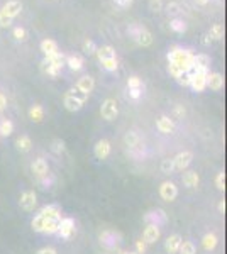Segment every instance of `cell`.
Returning a JSON list of instances; mask_svg holds the SVG:
<instances>
[{
    "label": "cell",
    "instance_id": "6da1fadb",
    "mask_svg": "<svg viewBox=\"0 0 227 254\" xmlns=\"http://www.w3.org/2000/svg\"><path fill=\"white\" fill-rule=\"evenodd\" d=\"M193 58L195 55L191 49H183L180 46H173L168 53V61L175 64L182 73H190L193 70Z\"/></svg>",
    "mask_w": 227,
    "mask_h": 254
},
{
    "label": "cell",
    "instance_id": "7a4b0ae2",
    "mask_svg": "<svg viewBox=\"0 0 227 254\" xmlns=\"http://www.w3.org/2000/svg\"><path fill=\"white\" fill-rule=\"evenodd\" d=\"M20 10H22V3L19 0H9L0 10V27H9L12 20L20 14Z\"/></svg>",
    "mask_w": 227,
    "mask_h": 254
},
{
    "label": "cell",
    "instance_id": "3957f363",
    "mask_svg": "<svg viewBox=\"0 0 227 254\" xmlns=\"http://www.w3.org/2000/svg\"><path fill=\"white\" fill-rule=\"evenodd\" d=\"M42 64V71H44L46 75H49V77H58L59 71L63 70V66H65V55L63 53H55V55L51 56H46L44 61L41 63Z\"/></svg>",
    "mask_w": 227,
    "mask_h": 254
},
{
    "label": "cell",
    "instance_id": "277c9868",
    "mask_svg": "<svg viewBox=\"0 0 227 254\" xmlns=\"http://www.w3.org/2000/svg\"><path fill=\"white\" fill-rule=\"evenodd\" d=\"M127 34L132 38V41L136 42L141 48H148V46L152 44V34L146 29L144 26H139V24H132V26L127 29Z\"/></svg>",
    "mask_w": 227,
    "mask_h": 254
},
{
    "label": "cell",
    "instance_id": "5b68a950",
    "mask_svg": "<svg viewBox=\"0 0 227 254\" xmlns=\"http://www.w3.org/2000/svg\"><path fill=\"white\" fill-rule=\"evenodd\" d=\"M87 98L88 97L85 95H78L76 88H72V90H68L65 94V97H63V105H65V109L68 110V112H78V110L83 109Z\"/></svg>",
    "mask_w": 227,
    "mask_h": 254
},
{
    "label": "cell",
    "instance_id": "8992f818",
    "mask_svg": "<svg viewBox=\"0 0 227 254\" xmlns=\"http://www.w3.org/2000/svg\"><path fill=\"white\" fill-rule=\"evenodd\" d=\"M117 116H119V107L115 98H105L100 105V117L107 122H112L117 119Z\"/></svg>",
    "mask_w": 227,
    "mask_h": 254
},
{
    "label": "cell",
    "instance_id": "52a82bcc",
    "mask_svg": "<svg viewBox=\"0 0 227 254\" xmlns=\"http://www.w3.org/2000/svg\"><path fill=\"white\" fill-rule=\"evenodd\" d=\"M98 239H100V244L104 246V248L114 249V248H117V246L120 244V241H122V235H120V232H117V231H112V229H105V231L100 232Z\"/></svg>",
    "mask_w": 227,
    "mask_h": 254
},
{
    "label": "cell",
    "instance_id": "ba28073f",
    "mask_svg": "<svg viewBox=\"0 0 227 254\" xmlns=\"http://www.w3.org/2000/svg\"><path fill=\"white\" fill-rule=\"evenodd\" d=\"M19 207L24 212H34V209L38 207V195L34 190H26L20 193L19 196Z\"/></svg>",
    "mask_w": 227,
    "mask_h": 254
},
{
    "label": "cell",
    "instance_id": "9c48e42d",
    "mask_svg": "<svg viewBox=\"0 0 227 254\" xmlns=\"http://www.w3.org/2000/svg\"><path fill=\"white\" fill-rule=\"evenodd\" d=\"M76 227H75V220L72 217H63L58 224V232L56 234L59 235L61 239H70L73 234H75Z\"/></svg>",
    "mask_w": 227,
    "mask_h": 254
},
{
    "label": "cell",
    "instance_id": "30bf717a",
    "mask_svg": "<svg viewBox=\"0 0 227 254\" xmlns=\"http://www.w3.org/2000/svg\"><path fill=\"white\" fill-rule=\"evenodd\" d=\"M159 196H161L165 202H173L178 196V187H176L173 181H163L159 185Z\"/></svg>",
    "mask_w": 227,
    "mask_h": 254
},
{
    "label": "cell",
    "instance_id": "8fae6325",
    "mask_svg": "<svg viewBox=\"0 0 227 254\" xmlns=\"http://www.w3.org/2000/svg\"><path fill=\"white\" fill-rule=\"evenodd\" d=\"M39 215L42 217L44 220H61L63 215H61V207L56 205V203H51V205H44L41 210H39Z\"/></svg>",
    "mask_w": 227,
    "mask_h": 254
},
{
    "label": "cell",
    "instance_id": "7c38bea8",
    "mask_svg": "<svg viewBox=\"0 0 227 254\" xmlns=\"http://www.w3.org/2000/svg\"><path fill=\"white\" fill-rule=\"evenodd\" d=\"M159 237H161V227L154 224H148L143 232V241L146 242L148 246H151V244H156V242L159 241Z\"/></svg>",
    "mask_w": 227,
    "mask_h": 254
},
{
    "label": "cell",
    "instance_id": "4fadbf2b",
    "mask_svg": "<svg viewBox=\"0 0 227 254\" xmlns=\"http://www.w3.org/2000/svg\"><path fill=\"white\" fill-rule=\"evenodd\" d=\"M191 73V80H190V87L193 88L195 92H204L205 88H207V85H205V78H207V73L208 71H198V70H193L190 71Z\"/></svg>",
    "mask_w": 227,
    "mask_h": 254
},
{
    "label": "cell",
    "instance_id": "5bb4252c",
    "mask_svg": "<svg viewBox=\"0 0 227 254\" xmlns=\"http://www.w3.org/2000/svg\"><path fill=\"white\" fill-rule=\"evenodd\" d=\"M75 88L78 90V94L88 97L92 94V92H94V88H95V80L90 77V75H83L81 78H78Z\"/></svg>",
    "mask_w": 227,
    "mask_h": 254
},
{
    "label": "cell",
    "instance_id": "9a60e30c",
    "mask_svg": "<svg viewBox=\"0 0 227 254\" xmlns=\"http://www.w3.org/2000/svg\"><path fill=\"white\" fill-rule=\"evenodd\" d=\"M111 151H112V146H111V142H109L107 139H100V141H97V144L94 146L95 158L100 159V161L107 159L109 156H111Z\"/></svg>",
    "mask_w": 227,
    "mask_h": 254
},
{
    "label": "cell",
    "instance_id": "2e32d148",
    "mask_svg": "<svg viewBox=\"0 0 227 254\" xmlns=\"http://www.w3.org/2000/svg\"><path fill=\"white\" fill-rule=\"evenodd\" d=\"M191 159H193V153L191 151H182L173 158V163H175V170L178 171H185L187 168L191 164Z\"/></svg>",
    "mask_w": 227,
    "mask_h": 254
},
{
    "label": "cell",
    "instance_id": "e0dca14e",
    "mask_svg": "<svg viewBox=\"0 0 227 254\" xmlns=\"http://www.w3.org/2000/svg\"><path fill=\"white\" fill-rule=\"evenodd\" d=\"M31 171H33V175L34 176L38 178H42V176H46V175L49 173V164H48V161H46L44 158H36L31 163Z\"/></svg>",
    "mask_w": 227,
    "mask_h": 254
},
{
    "label": "cell",
    "instance_id": "ac0fdd59",
    "mask_svg": "<svg viewBox=\"0 0 227 254\" xmlns=\"http://www.w3.org/2000/svg\"><path fill=\"white\" fill-rule=\"evenodd\" d=\"M205 85H207V88H210V90L221 92L222 88H224V77H222L221 73H210V71H208L207 78H205Z\"/></svg>",
    "mask_w": 227,
    "mask_h": 254
},
{
    "label": "cell",
    "instance_id": "d6986e66",
    "mask_svg": "<svg viewBox=\"0 0 227 254\" xmlns=\"http://www.w3.org/2000/svg\"><path fill=\"white\" fill-rule=\"evenodd\" d=\"M182 183H183V187H187V188H197L198 183H200V176H198L197 171L185 170L182 175Z\"/></svg>",
    "mask_w": 227,
    "mask_h": 254
},
{
    "label": "cell",
    "instance_id": "ffe728a7",
    "mask_svg": "<svg viewBox=\"0 0 227 254\" xmlns=\"http://www.w3.org/2000/svg\"><path fill=\"white\" fill-rule=\"evenodd\" d=\"M193 70L198 71H210V56L200 53V55H195L193 58ZM191 70V71H193Z\"/></svg>",
    "mask_w": 227,
    "mask_h": 254
},
{
    "label": "cell",
    "instance_id": "44dd1931",
    "mask_svg": "<svg viewBox=\"0 0 227 254\" xmlns=\"http://www.w3.org/2000/svg\"><path fill=\"white\" fill-rule=\"evenodd\" d=\"M144 220H146L148 224L161 225L166 222V214H165V210H161V209L151 210V212H148L146 215H144Z\"/></svg>",
    "mask_w": 227,
    "mask_h": 254
},
{
    "label": "cell",
    "instance_id": "7402d4cb",
    "mask_svg": "<svg viewBox=\"0 0 227 254\" xmlns=\"http://www.w3.org/2000/svg\"><path fill=\"white\" fill-rule=\"evenodd\" d=\"M182 235L180 234H173V235H170L168 239L165 241V249H166V253L168 254H178V249H180V246H182Z\"/></svg>",
    "mask_w": 227,
    "mask_h": 254
},
{
    "label": "cell",
    "instance_id": "603a6c76",
    "mask_svg": "<svg viewBox=\"0 0 227 254\" xmlns=\"http://www.w3.org/2000/svg\"><path fill=\"white\" fill-rule=\"evenodd\" d=\"M156 127H158V131L163 132V134H171V132L175 131V122H173V119H170L168 116H161L158 119V122H156Z\"/></svg>",
    "mask_w": 227,
    "mask_h": 254
},
{
    "label": "cell",
    "instance_id": "cb8c5ba5",
    "mask_svg": "<svg viewBox=\"0 0 227 254\" xmlns=\"http://www.w3.org/2000/svg\"><path fill=\"white\" fill-rule=\"evenodd\" d=\"M39 48H41V51L44 53V56H51V55H55V53L59 51L58 42H56L55 39H49V38L42 39L41 44H39Z\"/></svg>",
    "mask_w": 227,
    "mask_h": 254
},
{
    "label": "cell",
    "instance_id": "d4e9b609",
    "mask_svg": "<svg viewBox=\"0 0 227 254\" xmlns=\"http://www.w3.org/2000/svg\"><path fill=\"white\" fill-rule=\"evenodd\" d=\"M217 244H219V239L214 232H207V234L202 237V248H204L207 253L214 251V249L217 248Z\"/></svg>",
    "mask_w": 227,
    "mask_h": 254
},
{
    "label": "cell",
    "instance_id": "484cf974",
    "mask_svg": "<svg viewBox=\"0 0 227 254\" xmlns=\"http://www.w3.org/2000/svg\"><path fill=\"white\" fill-rule=\"evenodd\" d=\"M95 55H97L98 61H104V59H111V58H117V56H115V49H114L112 46H109V44L97 46V51H95Z\"/></svg>",
    "mask_w": 227,
    "mask_h": 254
},
{
    "label": "cell",
    "instance_id": "4316f807",
    "mask_svg": "<svg viewBox=\"0 0 227 254\" xmlns=\"http://www.w3.org/2000/svg\"><path fill=\"white\" fill-rule=\"evenodd\" d=\"M16 148L19 149L20 153H29L33 149V139L27 134H22L16 139Z\"/></svg>",
    "mask_w": 227,
    "mask_h": 254
},
{
    "label": "cell",
    "instance_id": "83f0119b",
    "mask_svg": "<svg viewBox=\"0 0 227 254\" xmlns=\"http://www.w3.org/2000/svg\"><path fill=\"white\" fill-rule=\"evenodd\" d=\"M65 64H68V68L72 71H80L83 68V58L78 55H70L65 58Z\"/></svg>",
    "mask_w": 227,
    "mask_h": 254
},
{
    "label": "cell",
    "instance_id": "f1b7e54d",
    "mask_svg": "<svg viewBox=\"0 0 227 254\" xmlns=\"http://www.w3.org/2000/svg\"><path fill=\"white\" fill-rule=\"evenodd\" d=\"M208 39L210 41H221L224 39V26L222 24H214L208 31Z\"/></svg>",
    "mask_w": 227,
    "mask_h": 254
},
{
    "label": "cell",
    "instance_id": "f546056e",
    "mask_svg": "<svg viewBox=\"0 0 227 254\" xmlns=\"http://www.w3.org/2000/svg\"><path fill=\"white\" fill-rule=\"evenodd\" d=\"M29 119L33 120V122H41V120L44 119V110H42V107L39 105V103H34L29 109Z\"/></svg>",
    "mask_w": 227,
    "mask_h": 254
},
{
    "label": "cell",
    "instance_id": "4dcf8cb0",
    "mask_svg": "<svg viewBox=\"0 0 227 254\" xmlns=\"http://www.w3.org/2000/svg\"><path fill=\"white\" fill-rule=\"evenodd\" d=\"M14 132V122L9 119L0 120V137H9Z\"/></svg>",
    "mask_w": 227,
    "mask_h": 254
},
{
    "label": "cell",
    "instance_id": "1f68e13d",
    "mask_svg": "<svg viewBox=\"0 0 227 254\" xmlns=\"http://www.w3.org/2000/svg\"><path fill=\"white\" fill-rule=\"evenodd\" d=\"M124 142H126L127 148H137V146H139V136L134 131H129L124 136Z\"/></svg>",
    "mask_w": 227,
    "mask_h": 254
},
{
    "label": "cell",
    "instance_id": "d6a6232c",
    "mask_svg": "<svg viewBox=\"0 0 227 254\" xmlns=\"http://www.w3.org/2000/svg\"><path fill=\"white\" fill-rule=\"evenodd\" d=\"M170 27H171V31L178 32V34H183V32L187 31V22L183 19H178V17H175V19L170 20Z\"/></svg>",
    "mask_w": 227,
    "mask_h": 254
},
{
    "label": "cell",
    "instance_id": "836d02e7",
    "mask_svg": "<svg viewBox=\"0 0 227 254\" xmlns=\"http://www.w3.org/2000/svg\"><path fill=\"white\" fill-rule=\"evenodd\" d=\"M178 254H197V246L193 244V241H182Z\"/></svg>",
    "mask_w": 227,
    "mask_h": 254
},
{
    "label": "cell",
    "instance_id": "e575fe53",
    "mask_svg": "<svg viewBox=\"0 0 227 254\" xmlns=\"http://www.w3.org/2000/svg\"><path fill=\"white\" fill-rule=\"evenodd\" d=\"M65 149H66V146H65V141L63 139H55V141L51 142V151L55 153V155H63L65 153Z\"/></svg>",
    "mask_w": 227,
    "mask_h": 254
},
{
    "label": "cell",
    "instance_id": "d590c367",
    "mask_svg": "<svg viewBox=\"0 0 227 254\" xmlns=\"http://www.w3.org/2000/svg\"><path fill=\"white\" fill-rule=\"evenodd\" d=\"M127 88H139V90H143V88H144V83H143V80H141L139 77L132 75V77L127 78Z\"/></svg>",
    "mask_w": 227,
    "mask_h": 254
},
{
    "label": "cell",
    "instance_id": "8d00e7d4",
    "mask_svg": "<svg viewBox=\"0 0 227 254\" xmlns=\"http://www.w3.org/2000/svg\"><path fill=\"white\" fill-rule=\"evenodd\" d=\"M161 171L165 175H171L173 171H175V163H173V158H168V159L161 161Z\"/></svg>",
    "mask_w": 227,
    "mask_h": 254
},
{
    "label": "cell",
    "instance_id": "74e56055",
    "mask_svg": "<svg viewBox=\"0 0 227 254\" xmlns=\"http://www.w3.org/2000/svg\"><path fill=\"white\" fill-rule=\"evenodd\" d=\"M58 220H48L42 229V234H56L58 232Z\"/></svg>",
    "mask_w": 227,
    "mask_h": 254
},
{
    "label": "cell",
    "instance_id": "f35d334b",
    "mask_svg": "<svg viewBox=\"0 0 227 254\" xmlns=\"http://www.w3.org/2000/svg\"><path fill=\"white\" fill-rule=\"evenodd\" d=\"M102 64V68L104 70H107V71H115L117 68H119V63H117V58H111V59H104V61H100Z\"/></svg>",
    "mask_w": 227,
    "mask_h": 254
},
{
    "label": "cell",
    "instance_id": "ab89813d",
    "mask_svg": "<svg viewBox=\"0 0 227 254\" xmlns=\"http://www.w3.org/2000/svg\"><path fill=\"white\" fill-rule=\"evenodd\" d=\"M166 12H168V16H178L180 12H182V5H180L178 2H170L168 5H166Z\"/></svg>",
    "mask_w": 227,
    "mask_h": 254
},
{
    "label": "cell",
    "instance_id": "60d3db41",
    "mask_svg": "<svg viewBox=\"0 0 227 254\" xmlns=\"http://www.w3.org/2000/svg\"><path fill=\"white\" fill-rule=\"evenodd\" d=\"M12 34H14V39L16 41H26L27 39V31L24 29V27H14V31H12Z\"/></svg>",
    "mask_w": 227,
    "mask_h": 254
},
{
    "label": "cell",
    "instance_id": "b9f144b4",
    "mask_svg": "<svg viewBox=\"0 0 227 254\" xmlns=\"http://www.w3.org/2000/svg\"><path fill=\"white\" fill-rule=\"evenodd\" d=\"M215 187H217V190H221V192L226 190V173L224 171L217 173V176H215Z\"/></svg>",
    "mask_w": 227,
    "mask_h": 254
},
{
    "label": "cell",
    "instance_id": "7bdbcfd3",
    "mask_svg": "<svg viewBox=\"0 0 227 254\" xmlns=\"http://www.w3.org/2000/svg\"><path fill=\"white\" fill-rule=\"evenodd\" d=\"M83 51L87 53V55H95V51H97V44H95L92 39H87V41L83 42Z\"/></svg>",
    "mask_w": 227,
    "mask_h": 254
},
{
    "label": "cell",
    "instance_id": "ee69618b",
    "mask_svg": "<svg viewBox=\"0 0 227 254\" xmlns=\"http://www.w3.org/2000/svg\"><path fill=\"white\" fill-rule=\"evenodd\" d=\"M39 183L42 185V188H48V187H51L53 183H55V176H53L51 173H48L46 176H42V178H39Z\"/></svg>",
    "mask_w": 227,
    "mask_h": 254
},
{
    "label": "cell",
    "instance_id": "f6af8a7d",
    "mask_svg": "<svg viewBox=\"0 0 227 254\" xmlns=\"http://www.w3.org/2000/svg\"><path fill=\"white\" fill-rule=\"evenodd\" d=\"M190 80H191V73H182L176 78V81L180 85H183V87H190Z\"/></svg>",
    "mask_w": 227,
    "mask_h": 254
},
{
    "label": "cell",
    "instance_id": "bcb514c9",
    "mask_svg": "<svg viewBox=\"0 0 227 254\" xmlns=\"http://www.w3.org/2000/svg\"><path fill=\"white\" fill-rule=\"evenodd\" d=\"M148 249V244L143 241V239H139V241H136V253L137 254H144Z\"/></svg>",
    "mask_w": 227,
    "mask_h": 254
},
{
    "label": "cell",
    "instance_id": "7dc6e473",
    "mask_svg": "<svg viewBox=\"0 0 227 254\" xmlns=\"http://www.w3.org/2000/svg\"><path fill=\"white\" fill-rule=\"evenodd\" d=\"M114 3H115L119 9H127V7H131L132 5V2L134 0H112Z\"/></svg>",
    "mask_w": 227,
    "mask_h": 254
},
{
    "label": "cell",
    "instance_id": "c3c4849f",
    "mask_svg": "<svg viewBox=\"0 0 227 254\" xmlns=\"http://www.w3.org/2000/svg\"><path fill=\"white\" fill-rule=\"evenodd\" d=\"M150 9L152 10V12H159V10L163 9L161 0H150Z\"/></svg>",
    "mask_w": 227,
    "mask_h": 254
},
{
    "label": "cell",
    "instance_id": "681fc988",
    "mask_svg": "<svg viewBox=\"0 0 227 254\" xmlns=\"http://www.w3.org/2000/svg\"><path fill=\"white\" fill-rule=\"evenodd\" d=\"M129 97L132 100H139L143 97V90H139V88H129Z\"/></svg>",
    "mask_w": 227,
    "mask_h": 254
},
{
    "label": "cell",
    "instance_id": "f907efd6",
    "mask_svg": "<svg viewBox=\"0 0 227 254\" xmlns=\"http://www.w3.org/2000/svg\"><path fill=\"white\" fill-rule=\"evenodd\" d=\"M36 254H58V251L55 248H51V246H44V248L38 249Z\"/></svg>",
    "mask_w": 227,
    "mask_h": 254
},
{
    "label": "cell",
    "instance_id": "816d5d0a",
    "mask_svg": "<svg viewBox=\"0 0 227 254\" xmlns=\"http://www.w3.org/2000/svg\"><path fill=\"white\" fill-rule=\"evenodd\" d=\"M5 109H7V97H5V94L0 92V112H3Z\"/></svg>",
    "mask_w": 227,
    "mask_h": 254
},
{
    "label": "cell",
    "instance_id": "f5cc1de1",
    "mask_svg": "<svg viewBox=\"0 0 227 254\" xmlns=\"http://www.w3.org/2000/svg\"><path fill=\"white\" fill-rule=\"evenodd\" d=\"M217 210H219V214H226V200H224V198H222V200H219Z\"/></svg>",
    "mask_w": 227,
    "mask_h": 254
},
{
    "label": "cell",
    "instance_id": "db71d44e",
    "mask_svg": "<svg viewBox=\"0 0 227 254\" xmlns=\"http://www.w3.org/2000/svg\"><path fill=\"white\" fill-rule=\"evenodd\" d=\"M175 114H176V116H178V117H180V116H183V114H185V109H182V107L178 105V107H176V109H175Z\"/></svg>",
    "mask_w": 227,
    "mask_h": 254
},
{
    "label": "cell",
    "instance_id": "11a10c76",
    "mask_svg": "<svg viewBox=\"0 0 227 254\" xmlns=\"http://www.w3.org/2000/svg\"><path fill=\"white\" fill-rule=\"evenodd\" d=\"M195 2H197V5H202V7H204V5H207V3L210 2V0H195Z\"/></svg>",
    "mask_w": 227,
    "mask_h": 254
},
{
    "label": "cell",
    "instance_id": "9f6ffc18",
    "mask_svg": "<svg viewBox=\"0 0 227 254\" xmlns=\"http://www.w3.org/2000/svg\"><path fill=\"white\" fill-rule=\"evenodd\" d=\"M117 254H129V251H122V249H120V251H117Z\"/></svg>",
    "mask_w": 227,
    "mask_h": 254
},
{
    "label": "cell",
    "instance_id": "6f0895ef",
    "mask_svg": "<svg viewBox=\"0 0 227 254\" xmlns=\"http://www.w3.org/2000/svg\"><path fill=\"white\" fill-rule=\"evenodd\" d=\"M129 254H137V253H136V251H134V253H129Z\"/></svg>",
    "mask_w": 227,
    "mask_h": 254
}]
</instances>
